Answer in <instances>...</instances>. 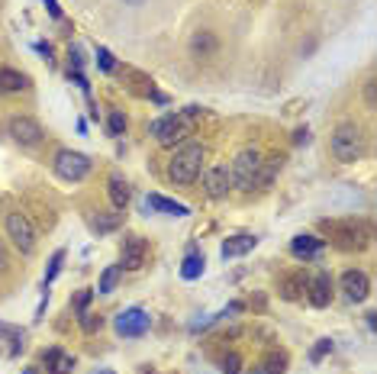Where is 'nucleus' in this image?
<instances>
[{
    "mask_svg": "<svg viewBox=\"0 0 377 374\" xmlns=\"http://www.w3.org/2000/svg\"><path fill=\"white\" fill-rule=\"evenodd\" d=\"M323 233H329L332 246L345 252H361L371 242V229L361 219H323Z\"/></svg>",
    "mask_w": 377,
    "mask_h": 374,
    "instance_id": "f257e3e1",
    "label": "nucleus"
},
{
    "mask_svg": "<svg viewBox=\"0 0 377 374\" xmlns=\"http://www.w3.org/2000/svg\"><path fill=\"white\" fill-rule=\"evenodd\" d=\"M200 171H203V146L200 142H187V146H181L174 155H171L168 161V177L174 181V184L187 187L194 184L200 177Z\"/></svg>",
    "mask_w": 377,
    "mask_h": 374,
    "instance_id": "f03ea898",
    "label": "nucleus"
},
{
    "mask_svg": "<svg viewBox=\"0 0 377 374\" xmlns=\"http://www.w3.org/2000/svg\"><path fill=\"white\" fill-rule=\"evenodd\" d=\"M200 113V107H187L184 113H168V117H161L152 123V136L155 142L165 148H171L174 142H184L190 136V126H194V117Z\"/></svg>",
    "mask_w": 377,
    "mask_h": 374,
    "instance_id": "7ed1b4c3",
    "label": "nucleus"
},
{
    "mask_svg": "<svg viewBox=\"0 0 377 374\" xmlns=\"http://www.w3.org/2000/svg\"><path fill=\"white\" fill-rule=\"evenodd\" d=\"M332 155L342 165H355L358 158L365 155V136L355 123H338L332 129Z\"/></svg>",
    "mask_w": 377,
    "mask_h": 374,
    "instance_id": "20e7f679",
    "label": "nucleus"
},
{
    "mask_svg": "<svg viewBox=\"0 0 377 374\" xmlns=\"http://www.w3.org/2000/svg\"><path fill=\"white\" fill-rule=\"evenodd\" d=\"M261 165H265V158H261L258 148H242V152L232 158V168H229L232 184H236L238 190L258 187L261 184Z\"/></svg>",
    "mask_w": 377,
    "mask_h": 374,
    "instance_id": "39448f33",
    "label": "nucleus"
},
{
    "mask_svg": "<svg viewBox=\"0 0 377 374\" xmlns=\"http://www.w3.org/2000/svg\"><path fill=\"white\" fill-rule=\"evenodd\" d=\"M52 168H55V175L61 177V181H84L90 171V158L84 155V152H74V148H59L55 152V161H52Z\"/></svg>",
    "mask_w": 377,
    "mask_h": 374,
    "instance_id": "423d86ee",
    "label": "nucleus"
},
{
    "mask_svg": "<svg viewBox=\"0 0 377 374\" xmlns=\"http://www.w3.org/2000/svg\"><path fill=\"white\" fill-rule=\"evenodd\" d=\"M3 226H7V236H10L13 246L20 248L23 255H32V248H36V229H32L30 217L20 213V210H13V213H7Z\"/></svg>",
    "mask_w": 377,
    "mask_h": 374,
    "instance_id": "0eeeda50",
    "label": "nucleus"
},
{
    "mask_svg": "<svg viewBox=\"0 0 377 374\" xmlns=\"http://www.w3.org/2000/svg\"><path fill=\"white\" fill-rule=\"evenodd\" d=\"M113 329H116V335H123V339H139V335H145L152 329V316L145 313L142 306H130V310L116 313Z\"/></svg>",
    "mask_w": 377,
    "mask_h": 374,
    "instance_id": "6e6552de",
    "label": "nucleus"
},
{
    "mask_svg": "<svg viewBox=\"0 0 377 374\" xmlns=\"http://www.w3.org/2000/svg\"><path fill=\"white\" fill-rule=\"evenodd\" d=\"M7 132H10V139L17 142V146H23V148H36L42 142V136H45L42 126L32 117H10Z\"/></svg>",
    "mask_w": 377,
    "mask_h": 374,
    "instance_id": "1a4fd4ad",
    "label": "nucleus"
},
{
    "mask_svg": "<svg viewBox=\"0 0 377 374\" xmlns=\"http://www.w3.org/2000/svg\"><path fill=\"white\" fill-rule=\"evenodd\" d=\"M338 287H342V294H345L351 304H361V300H367V294H371V277H367L361 268H348L345 275L338 277Z\"/></svg>",
    "mask_w": 377,
    "mask_h": 374,
    "instance_id": "9d476101",
    "label": "nucleus"
},
{
    "mask_svg": "<svg viewBox=\"0 0 377 374\" xmlns=\"http://www.w3.org/2000/svg\"><path fill=\"white\" fill-rule=\"evenodd\" d=\"M145 258H149V246H145V239H142V236H126V239H123L119 268H126V271H139V268L145 265Z\"/></svg>",
    "mask_w": 377,
    "mask_h": 374,
    "instance_id": "9b49d317",
    "label": "nucleus"
},
{
    "mask_svg": "<svg viewBox=\"0 0 377 374\" xmlns=\"http://www.w3.org/2000/svg\"><path fill=\"white\" fill-rule=\"evenodd\" d=\"M307 297L309 304L316 306V310H323V306L332 304V277H329V271H316V275L307 281Z\"/></svg>",
    "mask_w": 377,
    "mask_h": 374,
    "instance_id": "f8f14e48",
    "label": "nucleus"
},
{
    "mask_svg": "<svg viewBox=\"0 0 377 374\" xmlns=\"http://www.w3.org/2000/svg\"><path fill=\"white\" fill-rule=\"evenodd\" d=\"M203 187H207V197L219 200L229 194V187H232V177H229V168L226 165H216L210 168L207 177H203Z\"/></svg>",
    "mask_w": 377,
    "mask_h": 374,
    "instance_id": "ddd939ff",
    "label": "nucleus"
},
{
    "mask_svg": "<svg viewBox=\"0 0 377 374\" xmlns=\"http://www.w3.org/2000/svg\"><path fill=\"white\" fill-rule=\"evenodd\" d=\"M107 194H110L113 210H126L130 207V200H132V187L123 175H110L107 177Z\"/></svg>",
    "mask_w": 377,
    "mask_h": 374,
    "instance_id": "4468645a",
    "label": "nucleus"
},
{
    "mask_svg": "<svg viewBox=\"0 0 377 374\" xmlns=\"http://www.w3.org/2000/svg\"><path fill=\"white\" fill-rule=\"evenodd\" d=\"M290 252H294L297 258H303V262H313V258H319L323 252H326V239H319V236H294Z\"/></svg>",
    "mask_w": 377,
    "mask_h": 374,
    "instance_id": "2eb2a0df",
    "label": "nucleus"
},
{
    "mask_svg": "<svg viewBox=\"0 0 377 374\" xmlns=\"http://www.w3.org/2000/svg\"><path fill=\"white\" fill-rule=\"evenodd\" d=\"M255 246H258V239H255V236L238 233V236H232V239H226V242H223L219 255H223V258H238V255H245V252H252Z\"/></svg>",
    "mask_w": 377,
    "mask_h": 374,
    "instance_id": "dca6fc26",
    "label": "nucleus"
},
{
    "mask_svg": "<svg viewBox=\"0 0 377 374\" xmlns=\"http://www.w3.org/2000/svg\"><path fill=\"white\" fill-rule=\"evenodd\" d=\"M42 362L49 368L52 374H68L74 371V355L61 352V348H49V352H42Z\"/></svg>",
    "mask_w": 377,
    "mask_h": 374,
    "instance_id": "f3484780",
    "label": "nucleus"
},
{
    "mask_svg": "<svg viewBox=\"0 0 377 374\" xmlns=\"http://www.w3.org/2000/svg\"><path fill=\"white\" fill-rule=\"evenodd\" d=\"M23 88H30V78L17 68H0V94H20Z\"/></svg>",
    "mask_w": 377,
    "mask_h": 374,
    "instance_id": "a211bd4d",
    "label": "nucleus"
},
{
    "mask_svg": "<svg viewBox=\"0 0 377 374\" xmlns=\"http://www.w3.org/2000/svg\"><path fill=\"white\" fill-rule=\"evenodd\" d=\"M145 207L159 210V213H168V217H187L190 210L184 207V204H178V200H168L161 197V194H149V200H145Z\"/></svg>",
    "mask_w": 377,
    "mask_h": 374,
    "instance_id": "6ab92c4d",
    "label": "nucleus"
},
{
    "mask_svg": "<svg viewBox=\"0 0 377 374\" xmlns=\"http://www.w3.org/2000/svg\"><path fill=\"white\" fill-rule=\"evenodd\" d=\"M123 210H116V213H97V217L90 219V229L97 233V236H107V233H113V229L123 226Z\"/></svg>",
    "mask_w": 377,
    "mask_h": 374,
    "instance_id": "aec40b11",
    "label": "nucleus"
},
{
    "mask_svg": "<svg viewBox=\"0 0 377 374\" xmlns=\"http://www.w3.org/2000/svg\"><path fill=\"white\" fill-rule=\"evenodd\" d=\"M203 265H207V262H203V255L190 252V255L184 258V265H181V277H184V281H197V277L203 275Z\"/></svg>",
    "mask_w": 377,
    "mask_h": 374,
    "instance_id": "412c9836",
    "label": "nucleus"
},
{
    "mask_svg": "<svg viewBox=\"0 0 377 374\" xmlns=\"http://www.w3.org/2000/svg\"><path fill=\"white\" fill-rule=\"evenodd\" d=\"M190 49H194V55H200V59L213 55V52H216V39H213V32H197V36L190 39Z\"/></svg>",
    "mask_w": 377,
    "mask_h": 374,
    "instance_id": "4be33fe9",
    "label": "nucleus"
},
{
    "mask_svg": "<svg viewBox=\"0 0 377 374\" xmlns=\"http://www.w3.org/2000/svg\"><path fill=\"white\" fill-rule=\"evenodd\" d=\"M119 277H123V268H119V265H110L107 271L100 275L97 291H100V294H113V291H116V284H119Z\"/></svg>",
    "mask_w": 377,
    "mask_h": 374,
    "instance_id": "5701e85b",
    "label": "nucleus"
},
{
    "mask_svg": "<svg viewBox=\"0 0 377 374\" xmlns=\"http://www.w3.org/2000/svg\"><path fill=\"white\" fill-rule=\"evenodd\" d=\"M261 371H265V374H284V371H287V355H284V352H271L268 358H265V364H261Z\"/></svg>",
    "mask_w": 377,
    "mask_h": 374,
    "instance_id": "b1692460",
    "label": "nucleus"
},
{
    "mask_svg": "<svg viewBox=\"0 0 377 374\" xmlns=\"http://www.w3.org/2000/svg\"><path fill=\"white\" fill-rule=\"evenodd\" d=\"M300 291H307V281H303V277H287V281L281 284V297H284V300H297Z\"/></svg>",
    "mask_w": 377,
    "mask_h": 374,
    "instance_id": "393cba45",
    "label": "nucleus"
},
{
    "mask_svg": "<svg viewBox=\"0 0 377 374\" xmlns=\"http://www.w3.org/2000/svg\"><path fill=\"white\" fill-rule=\"evenodd\" d=\"M0 335H3V339H10V342H13L10 355H20V348H23V333H20V329H17V326L0 323Z\"/></svg>",
    "mask_w": 377,
    "mask_h": 374,
    "instance_id": "a878e982",
    "label": "nucleus"
},
{
    "mask_svg": "<svg viewBox=\"0 0 377 374\" xmlns=\"http://www.w3.org/2000/svg\"><path fill=\"white\" fill-rule=\"evenodd\" d=\"M219 371L223 374H242V358L236 352H226L219 358Z\"/></svg>",
    "mask_w": 377,
    "mask_h": 374,
    "instance_id": "bb28decb",
    "label": "nucleus"
},
{
    "mask_svg": "<svg viewBox=\"0 0 377 374\" xmlns=\"http://www.w3.org/2000/svg\"><path fill=\"white\" fill-rule=\"evenodd\" d=\"M61 262H65V252H55V255H52V262H49V271H45V277H42V287H49L52 281H55V277H59V271H61Z\"/></svg>",
    "mask_w": 377,
    "mask_h": 374,
    "instance_id": "cd10ccee",
    "label": "nucleus"
},
{
    "mask_svg": "<svg viewBox=\"0 0 377 374\" xmlns=\"http://www.w3.org/2000/svg\"><path fill=\"white\" fill-rule=\"evenodd\" d=\"M100 326H103V316L100 313H81V329L84 333H97Z\"/></svg>",
    "mask_w": 377,
    "mask_h": 374,
    "instance_id": "c85d7f7f",
    "label": "nucleus"
},
{
    "mask_svg": "<svg viewBox=\"0 0 377 374\" xmlns=\"http://www.w3.org/2000/svg\"><path fill=\"white\" fill-rule=\"evenodd\" d=\"M329 352H332V339H319V342L313 345V352H309V362H323Z\"/></svg>",
    "mask_w": 377,
    "mask_h": 374,
    "instance_id": "c756f323",
    "label": "nucleus"
},
{
    "mask_svg": "<svg viewBox=\"0 0 377 374\" xmlns=\"http://www.w3.org/2000/svg\"><path fill=\"white\" fill-rule=\"evenodd\" d=\"M123 132H126V117L119 110H113L110 113V136H123Z\"/></svg>",
    "mask_w": 377,
    "mask_h": 374,
    "instance_id": "7c9ffc66",
    "label": "nucleus"
},
{
    "mask_svg": "<svg viewBox=\"0 0 377 374\" xmlns=\"http://www.w3.org/2000/svg\"><path fill=\"white\" fill-rule=\"evenodd\" d=\"M97 65L103 71H113V55H110L107 49H97Z\"/></svg>",
    "mask_w": 377,
    "mask_h": 374,
    "instance_id": "2f4dec72",
    "label": "nucleus"
},
{
    "mask_svg": "<svg viewBox=\"0 0 377 374\" xmlns=\"http://www.w3.org/2000/svg\"><path fill=\"white\" fill-rule=\"evenodd\" d=\"M90 297H94V291H81V294H78V300H74V306H78V313H88Z\"/></svg>",
    "mask_w": 377,
    "mask_h": 374,
    "instance_id": "473e14b6",
    "label": "nucleus"
},
{
    "mask_svg": "<svg viewBox=\"0 0 377 374\" xmlns=\"http://www.w3.org/2000/svg\"><path fill=\"white\" fill-rule=\"evenodd\" d=\"M45 3V10H49L52 20H61V7H59V0H42Z\"/></svg>",
    "mask_w": 377,
    "mask_h": 374,
    "instance_id": "72a5a7b5",
    "label": "nucleus"
},
{
    "mask_svg": "<svg viewBox=\"0 0 377 374\" xmlns=\"http://www.w3.org/2000/svg\"><path fill=\"white\" fill-rule=\"evenodd\" d=\"M365 100H367V110H374V81L365 84Z\"/></svg>",
    "mask_w": 377,
    "mask_h": 374,
    "instance_id": "f704fd0d",
    "label": "nucleus"
},
{
    "mask_svg": "<svg viewBox=\"0 0 377 374\" xmlns=\"http://www.w3.org/2000/svg\"><path fill=\"white\" fill-rule=\"evenodd\" d=\"M7 268H10V255H7V246L0 239V271H7Z\"/></svg>",
    "mask_w": 377,
    "mask_h": 374,
    "instance_id": "c9c22d12",
    "label": "nucleus"
},
{
    "mask_svg": "<svg viewBox=\"0 0 377 374\" xmlns=\"http://www.w3.org/2000/svg\"><path fill=\"white\" fill-rule=\"evenodd\" d=\"M36 52L45 55V59H52V46H49V42H36Z\"/></svg>",
    "mask_w": 377,
    "mask_h": 374,
    "instance_id": "e433bc0d",
    "label": "nucleus"
},
{
    "mask_svg": "<svg viewBox=\"0 0 377 374\" xmlns=\"http://www.w3.org/2000/svg\"><path fill=\"white\" fill-rule=\"evenodd\" d=\"M307 139H309V132H307V129H297V136H294V142H297V146H300V142H307Z\"/></svg>",
    "mask_w": 377,
    "mask_h": 374,
    "instance_id": "4c0bfd02",
    "label": "nucleus"
},
{
    "mask_svg": "<svg viewBox=\"0 0 377 374\" xmlns=\"http://www.w3.org/2000/svg\"><path fill=\"white\" fill-rule=\"evenodd\" d=\"M23 374H36V368H26V371H23Z\"/></svg>",
    "mask_w": 377,
    "mask_h": 374,
    "instance_id": "58836bf2",
    "label": "nucleus"
},
{
    "mask_svg": "<svg viewBox=\"0 0 377 374\" xmlns=\"http://www.w3.org/2000/svg\"><path fill=\"white\" fill-rule=\"evenodd\" d=\"M97 374H113V371H97Z\"/></svg>",
    "mask_w": 377,
    "mask_h": 374,
    "instance_id": "ea45409f",
    "label": "nucleus"
},
{
    "mask_svg": "<svg viewBox=\"0 0 377 374\" xmlns=\"http://www.w3.org/2000/svg\"><path fill=\"white\" fill-rule=\"evenodd\" d=\"M252 374H265V371H252Z\"/></svg>",
    "mask_w": 377,
    "mask_h": 374,
    "instance_id": "a19ab883",
    "label": "nucleus"
}]
</instances>
